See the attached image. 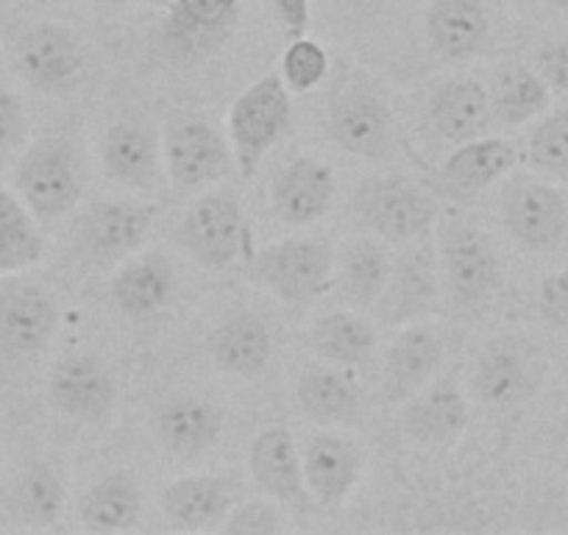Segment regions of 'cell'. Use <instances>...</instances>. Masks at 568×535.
I'll return each instance as SVG.
<instances>
[{
	"instance_id": "6da1fadb",
	"label": "cell",
	"mask_w": 568,
	"mask_h": 535,
	"mask_svg": "<svg viewBox=\"0 0 568 535\" xmlns=\"http://www.w3.org/2000/svg\"><path fill=\"white\" fill-rule=\"evenodd\" d=\"M251 280L278 302L310 304L335 285V251L318 238H287L248 256Z\"/></svg>"
},
{
	"instance_id": "7a4b0ae2",
	"label": "cell",
	"mask_w": 568,
	"mask_h": 535,
	"mask_svg": "<svg viewBox=\"0 0 568 535\" xmlns=\"http://www.w3.org/2000/svg\"><path fill=\"white\" fill-rule=\"evenodd\" d=\"M291 125V90L282 73L256 79L229 109V145L243 179H254L267 151Z\"/></svg>"
},
{
	"instance_id": "3957f363",
	"label": "cell",
	"mask_w": 568,
	"mask_h": 535,
	"mask_svg": "<svg viewBox=\"0 0 568 535\" xmlns=\"http://www.w3.org/2000/svg\"><path fill=\"white\" fill-rule=\"evenodd\" d=\"M14 193L37 221H53L73 210L84 195L79 160L68 140H42L31 145L14 168Z\"/></svg>"
},
{
	"instance_id": "277c9868",
	"label": "cell",
	"mask_w": 568,
	"mask_h": 535,
	"mask_svg": "<svg viewBox=\"0 0 568 535\" xmlns=\"http://www.w3.org/2000/svg\"><path fill=\"white\" fill-rule=\"evenodd\" d=\"M176 243L210 271L237 265L248 251V226L234 195L206 193L195 199L179 223Z\"/></svg>"
},
{
	"instance_id": "5b68a950",
	"label": "cell",
	"mask_w": 568,
	"mask_h": 535,
	"mask_svg": "<svg viewBox=\"0 0 568 535\" xmlns=\"http://www.w3.org/2000/svg\"><path fill=\"white\" fill-rule=\"evenodd\" d=\"M354 206L363 226L393 243L420 238L438 221V204L433 195L398 176L371 179L359 188Z\"/></svg>"
},
{
	"instance_id": "8992f818",
	"label": "cell",
	"mask_w": 568,
	"mask_h": 535,
	"mask_svg": "<svg viewBox=\"0 0 568 535\" xmlns=\"http://www.w3.org/2000/svg\"><path fill=\"white\" fill-rule=\"evenodd\" d=\"M440 262L452 293L463 304L483 302L501 282L494 243L471 223H449L440 232Z\"/></svg>"
},
{
	"instance_id": "52a82bcc",
	"label": "cell",
	"mask_w": 568,
	"mask_h": 535,
	"mask_svg": "<svg viewBox=\"0 0 568 535\" xmlns=\"http://www.w3.org/2000/svg\"><path fill=\"white\" fill-rule=\"evenodd\" d=\"M162 160L176 188L199 190L229 171L232 145L204 120H182L162 140Z\"/></svg>"
},
{
	"instance_id": "ba28073f",
	"label": "cell",
	"mask_w": 568,
	"mask_h": 535,
	"mask_svg": "<svg viewBox=\"0 0 568 535\" xmlns=\"http://www.w3.org/2000/svg\"><path fill=\"white\" fill-rule=\"evenodd\" d=\"M48 396L64 416L95 424L112 413L118 385L98 357L68 354L53 365L51 376H48Z\"/></svg>"
},
{
	"instance_id": "9c48e42d",
	"label": "cell",
	"mask_w": 568,
	"mask_h": 535,
	"mask_svg": "<svg viewBox=\"0 0 568 535\" xmlns=\"http://www.w3.org/2000/svg\"><path fill=\"white\" fill-rule=\"evenodd\" d=\"M566 199L557 188L535 179L513 184L501 204V221L518 245L529 251H549L566 234Z\"/></svg>"
},
{
	"instance_id": "30bf717a",
	"label": "cell",
	"mask_w": 568,
	"mask_h": 535,
	"mask_svg": "<svg viewBox=\"0 0 568 535\" xmlns=\"http://www.w3.org/2000/svg\"><path fill=\"white\" fill-rule=\"evenodd\" d=\"M14 68L26 84L42 92H59L84 68L79 40L59 23H40L14 42Z\"/></svg>"
},
{
	"instance_id": "8fae6325",
	"label": "cell",
	"mask_w": 568,
	"mask_h": 535,
	"mask_svg": "<svg viewBox=\"0 0 568 535\" xmlns=\"http://www.w3.org/2000/svg\"><path fill=\"white\" fill-rule=\"evenodd\" d=\"M154 215L156 210L149 204L120 199L95 201L79 221V243L95 260H120L145 243Z\"/></svg>"
},
{
	"instance_id": "7c38bea8",
	"label": "cell",
	"mask_w": 568,
	"mask_h": 535,
	"mask_svg": "<svg viewBox=\"0 0 568 535\" xmlns=\"http://www.w3.org/2000/svg\"><path fill=\"white\" fill-rule=\"evenodd\" d=\"M243 0H171L162 42L176 57H201L232 34Z\"/></svg>"
},
{
	"instance_id": "4fadbf2b",
	"label": "cell",
	"mask_w": 568,
	"mask_h": 535,
	"mask_svg": "<svg viewBox=\"0 0 568 535\" xmlns=\"http://www.w3.org/2000/svg\"><path fill=\"white\" fill-rule=\"evenodd\" d=\"M59 326L57 302L37 285L0 291V352L9 357L37 354L51 343Z\"/></svg>"
},
{
	"instance_id": "5bb4252c",
	"label": "cell",
	"mask_w": 568,
	"mask_h": 535,
	"mask_svg": "<svg viewBox=\"0 0 568 535\" xmlns=\"http://www.w3.org/2000/svg\"><path fill=\"white\" fill-rule=\"evenodd\" d=\"M444 360V337L426 324H413L393 337L382 371V391L390 405H404L433 380Z\"/></svg>"
},
{
	"instance_id": "9a60e30c",
	"label": "cell",
	"mask_w": 568,
	"mask_h": 535,
	"mask_svg": "<svg viewBox=\"0 0 568 535\" xmlns=\"http://www.w3.org/2000/svg\"><path fill=\"white\" fill-rule=\"evenodd\" d=\"M160 507L168 524L187 533L221 529L234 507V485L217 474H193L165 485L160 494Z\"/></svg>"
},
{
	"instance_id": "2e32d148",
	"label": "cell",
	"mask_w": 568,
	"mask_h": 535,
	"mask_svg": "<svg viewBox=\"0 0 568 535\" xmlns=\"http://www.w3.org/2000/svg\"><path fill=\"white\" fill-rule=\"evenodd\" d=\"M304 483L321 505H341L363 474V450L337 433H315L302 446Z\"/></svg>"
},
{
	"instance_id": "e0dca14e",
	"label": "cell",
	"mask_w": 568,
	"mask_h": 535,
	"mask_svg": "<svg viewBox=\"0 0 568 535\" xmlns=\"http://www.w3.org/2000/svg\"><path fill=\"white\" fill-rule=\"evenodd\" d=\"M468 398L455 380H444L418 391L402 405L398 422L404 433L426 446H440L460 438L468 427Z\"/></svg>"
},
{
	"instance_id": "ac0fdd59",
	"label": "cell",
	"mask_w": 568,
	"mask_h": 535,
	"mask_svg": "<svg viewBox=\"0 0 568 535\" xmlns=\"http://www.w3.org/2000/svg\"><path fill=\"white\" fill-rule=\"evenodd\" d=\"M248 468L254 483L282 505L302 507L307 502L302 446L287 427H271L251 441Z\"/></svg>"
},
{
	"instance_id": "d6986e66",
	"label": "cell",
	"mask_w": 568,
	"mask_h": 535,
	"mask_svg": "<svg viewBox=\"0 0 568 535\" xmlns=\"http://www.w3.org/2000/svg\"><path fill=\"white\" fill-rule=\"evenodd\" d=\"M335 171L315 157H296L273 182V210L291 226H310L332 210Z\"/></svg>"
},
{
	"instance_id": "ffe728a7",
	"label": "cell",
	"mask_w": 568,
	"mask_h": 535,
	"mask_svg": "<svg viewBox=\"0 0 568 535\" xmlns=\"http://www.w3.org/2000/svg\"><path fill=\"white\" fill-rule=\"evenodd\" d=\"M101 162L106 176H112L114 182L149 190L160 176L162 143L149 123L120 120L103 134Z\"/></svg>"
},
{
	"instance_id": "44dd1931",
	"label": "cell",
	"mask_w": 568,
	"mask_h": 535,
	"mask_svg": "<svg viewBox=\"0 0 568 535\" xmlns=\"http://www.w3.org/2000/svg\"><path fill=\"white\" fill-rule=\"evenodd\" d=\"M173 291H176V280L168 260L160 254L131 256L109 282L112 302L129 319H154L171 304Z\"/></svg>"
},
{
	"instance_id": "7402d4cb",
	"label": "cell",
	"mask_w": 568,
	"mask_h": 535,
	"mask_svg": "<svg viewBox=\"0 0 568 535\" xmlns=\"http://www.w3.org/2000/svg\"><path fill=\"white\" fill-rule=\"evenodd\" d=\"M154 430L168 452L193 457L217 444L223 413L201 396H173L156 411Z\"/></svg>"
},
{
	"instance_id": "603a6c76",
	"label": "cell",
	"mask_w": 568,
	"mask_h": 535,
	"mask_svg": "<svg viewBox=\"0 0 568 535\" xmlns=\"http://www.w3.org/2000/svg\"><path fill=\"white\" fill-rule=\"evenodd\" d=\"M488 37V14L479 0H435L426 14V40L435 57L468 59Z\"/></svg>"
},
{
	"instance_id": "cb8c5ba5",
	"label": "cell",
	"mask_w": 568,
	"mask_h": 535,
	"mask_svg": "<svg viewBox=\"0 0 568 535\" xmlns=\"http://www.w3.org/2000/svg\"><path fill=\"white\" fill-rule=\"evenodd\" d=\"M332 138L348 154L374 160L387 149L390 138V114L376 95L352 92L332 109Z\"/></svg>"
},
{
	"instance_id": "d4e9b609",
	"label": "cell",
	"mask_w": 568,
	"mask_h": 535,
	"mask_svg": "<svg viewBox=\"0 0 568 535\" xmlns=\"http://www.w3.org/2000/svg\"><path fill=\"white\" fill-rule=\"evenodd\" d=\"M490 114L494 109H490L488 90L474 79L446 81L429 101V120L452 143H466L477 138L488 125Z\"/></svg>"
},
{
	"instance_id": "484cf974",
	"label": "cell",
	"mask_w": 568,
	"mask_h": 535,
	"mask_svg": "<svg viewBox=\"0 0 568 535\" xmlns=\"http://www.w3.org/2000/svg\"><path fill=\"white\" fill-rule=\"evenodd\" d=\"M81 524L92 533H125L142 516V491L131 474L114 472L90 485L79 505Z\"/></svg>"
},
{
	"instance_id": "4316f807",
	"label": "cell",
	"mask_w": 568,
	"mask_h": 535,
	"mask_svg": "<svg viewBox=\"0 0 568 535\" xmlns=\"http://www.w3.org/2000/svg\"><path fill=\"white\" fill-rule=\"evenodd\" d=\"M212 357L223 371L237 376H256L267 369L273 354L265 321L251 313H237L212 332Z\"/></svg>"
},
{
	"instance_id": "83f0119b",
	"label": "cell",
	"mask_w": 568,
	"mask_h": 535,
	"mask_svg": "<svg viewBox=\"0 0 568 535\" xmlns=\"http://www.w3.org/2000/svg\"><path fill=\"white\" fill-rule=\"evenodd\" d=\"M390 262L382 245L374 240H354L341 256H335V291L354 310L374 307L376 299L387 287Z\"/></svg>"
},
{
	"instance_id": "f1b7e54d",
	"label": "cell",
	"mask_w": 568,
	"mask_h": 535,
	"mask_svg": "<svg viewBox=\"0 0 568 535\" xmlns=\"http://www.w3.org/2000/svg\"><path fill=\"white\" fill-rule=\"evenodd\" d=\"M516 145L499 138L466 140L455 154L446 160L444 179L460 193H479L499 182L516 168Z\"/></svg>"
},
{
	"instance_id": "f546056e",
	"label": "cell",
	"mask_w": 568,
	"mask_h": 535,
	"mask_svg": "<svg viewBox=\"0 0 568 535\" xmlns=\"http://www.w3.org/2000/svg\"><path fill=\"white\" fill-rule=\"evenodd\" d=\"M45 254V238L34 212L18 193L0 188V276L29 271Z\"/></svg>"
},
{
	"instance_id": "4dcf8cb0",
	"label": "cell",
	"mask_w": 568,
	"mask_h": 535,
	"mask_svg": "<svg viewBox=\"0 0 568 535\" xmlns=\"http://www.w3.org/2000/svg\"><path fill=\"white\" fill-rule=\"evenodd\" d=\"M298 407L318 424H346L359 413V393L352 382L332 369L304 371L296 385Z\"/></svg>"
},
{
	"instance_id": "1f68e13d",
	"label": "cell",
	"mask_w": 568,
	"mask_h": 535,
	"mask_svg": "<svg viewBox=\"0 0 568 535\" xmlns=\"http://www.w3.org/2000/svg\"><path fill=\"white\" fill-rule=\"evenodd\" d=\"M374 343V326L357 313H329L315 321L310 332V346L329 363L346 365V369L368 363Z\"/></svg>"
},
{
	"instance_id": "d6a6232c",
	"label": "cell",
	"mask_w": 568,
	"mask_h": 535,
	"mask_svg": "<svg viewBox=\"0 0 568 535\" xmlns=\"http://www.w3.org/2000/svg\"><path fill=\"white\" fill-rule=\"evenodd\" d=\"M551 107V90L544 79L538 75V70L529 68H513L507 70L499 79L494 92V109L496 118L505 125H521L527 120L538 118L540 112Z\"/></svg>"
},
{
	"instance_id": "836d02e7",
	"label": "cell",
	"mask_w": 568,
	"mask_h": 535,
	"mask_svg": "<svg viewBox=\"0 0 568 535\" xmlns=\"http://www.w3.org/2000/svg\"><path fill=\"white\" fill-rule=\"evenodd\" d=\"M14 516L31 527H48L59 518L64 507V485L48 466L26 468L12 485L9 496Z\"/></svg>"
},
{
	"instance_id": "e575fe53",
	"label": "cell",
	"mask_w": 568,
	"mask_h": 535,
	"mask_svg": "<svg viewBox=\"0 0 568 535\" xmlns=\"http://www.w3.org/2000/svg\"><path fill=\"white\" fill-rule=\"evenodd\" d=\"M474 385H477V393L485 405L505 411V407L518 405L524 393L529 391L527 365L510 349H494L479 360Z\"/></svg>"
},
{
	"instance_id": "d590c367",
	"label": "cell",
	"mask_w": 568,
	"mask_h": 535,
	"mask_svg": "<svg viewBox=\"0 0 568 535\" xmlns=\"http://www.w3.org/2000/svg\"><path fill=\"white\" fill-rule=\"evenodd\" d=\"M529 162L538 173L568 179V109L551 112L529 134Z\"/></svg>"
},
{
	"instance_id": "8d00e7d4",
	"label": "cell",
	"mask_w": 568,
	"mask_h": 535,
	"mask_svg": "<svg viewBox=\"0 0 568 535\" xmlns=\"http://www.w3.org/2000/svg\"><path fill=\"white\" fill-rule=\"evenodd\" d=\"M278 73H282L291 92H310L329 73V53L321 42L310 40L307 34L296 37V40H291V46L284 48Z\"/></svg>"
},
{
	"instance_id": "74e56055",
	"label": "cell",
	"mask_w": 568,
	"mask_h": 535,
	"mask_svg": "<svg viewBox=\"0 0 568 535\" xmlns=\"http://www.w3.org/2000/svg\"><path fill=\"white\" fill-rule=\"evenodd\" d=\"M223 533H240V535H267L284 529L282 513L271 505V502L251 499L243 505H234L232 513L223 522Z\"/></svg>"
},
{
	"instance_id": "f35d334b",
	"label": "cell",
	"mask_w": 568,
	"mask_h": 535,
	"mask_svg": "<svg viewBox=\"0 0 568 535\" xmlns=\"http://www.w3.org/2000/svg\"><path fill=\"white\" fill-rule=\"evenodd\" d=\"M29 138V114L23 98L14 90L0 87V154L14 151Z\"/></svg>"
},
{
	"instance_id": "ab89813d",
	"label": "cell",
	"mask_w": 568,
	"mask_h": 535,
	"mask_svg": "<svg viewBox=\"0 0 568 535\" xmlns=\"http://www.w3.org/2000/svg\"><path fill=\"white\" fill-rule=\"evenodd\" d=\"M538 304L546 321L568 326V271H557L540 280Z\"/></svg>"
},
{
	"instance_id": "60d3db41",
	"label": "cell",
	"mask_w": 568,
	"mask_h": 535,
	"mask_svg": "<svg viewBox=\"0 0 568 535\" xmlns=\"http://www.w3.org/2000/svg\"><path fill=\"white\" fill-rule=\"evenodd\" d=\"M535 68L551 92H568V42H549L540 48Z\"/></svg>"
},
{
	"instance_id": "b9f144b4",
	"label": "cell",
	"mask_w": 568,
	"mask_h": 535,
	"mask_svg": "<svg viewBox=\"0 0 568 535\" xmlns=\"http://www.w3.org/2000/svg\"><path fill=\"white\" fill-rule=\"evenodd\" d=\"M276 7V18L282 23L284 34L296 40L304 37L310 29V0H273Z\"/></svg>"
},
{
	"instance_id": "7bdbcfd3",
	"label": "cell",
	"mask_w": 568,
	"mask_h": 535,
	"mask_svg": "<svg viewBox=\"0 0 568 535\" xmlns=\"http://www.w3.org/2000/svg\"><path fill=\"white\" fill-rule=\"evenodd\" d=\"M544 3H549V7L562 9V12H568V0H544Z\"/></svg>"
},
{
	"instance_id": "ee69618b",
	"label": "cell",
	"mask_w": 568,
	"mask_h": 535,
	"mask_svg": "<svg viewBox=\"0 0 568 535\" xmlns=\"http://www.w3.org/2000/svg\"><path fill=\"white\" fill-rule=\"evenodd\" d=\"M95 3H101V7H123L129 0H95Z\"/></svg>"
},
{
	"instance_id": "f6af8a7d",
	"label": "cell",
	"mask_w": 568,
	"mask_h": 535,
	"mask_svg": "<svg viewBox=\"0 0 568 535\" xmlns=\"http://www.w3.org/2000/svg\"><path fill=\"white\" fill-rule=\"evenodd\" d=\"M0 422H3V411H0Z\"/></svg>"
}]
</instances>
